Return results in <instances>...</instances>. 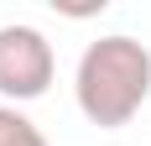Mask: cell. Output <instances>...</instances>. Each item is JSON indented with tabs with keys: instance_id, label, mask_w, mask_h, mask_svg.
Listing matches in <instances>:
<instances>
[{
	"instance_id": "3",
	"label": "cell",
	"mask_w": 151,
	"mask_h": 146,
	"mask_svg": "<svg viewBox=\"0 0 151 146\" xmlns=\"http://www.w3.org/2000/svg\"><path fill=\"white\" fill-rule=\"evenodd\" d=\"M0 146H52L37 120H26L16 104H0Z\"/></svg>"
},
{
	"instance_id": "1",
	"label": "cell",
	"mask_w": 151,
	"mask_h": 146,
	"mask_svg": "<svg viewBox=\"0 0 151 146\" xmlns=\"http://www.w3.org/2000/svg\"><path fill=\"white\" fill-rule=\"evenodd\" d=\"M73 99L89 125L120 131L151 99V52L136 37H99L83 47L73 73Z\"/></svg>"
},
{
	"instance_id": "2",
	"label": "cell",
	"mask_w": 151,
	"mask_h": 146,
	"mask_svg": "<svg viewBox=\"0 0 151 146\" xmlns=\"http://www.w3.org/2000/svg\"><path fill=\"white\" fill-rule=\"evenodd\" d=\"M58 78V58H52V42H47L37 26H0V94L16 104L42 99Z\"/></svg>"
}]
</instances>
